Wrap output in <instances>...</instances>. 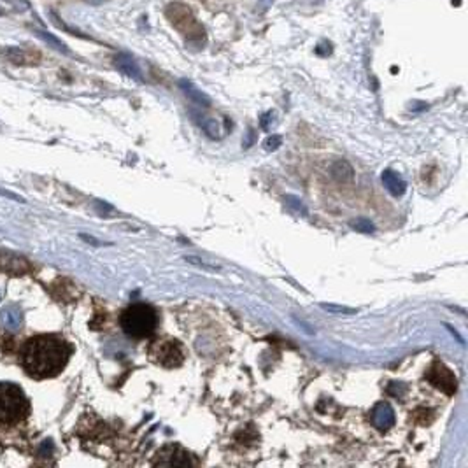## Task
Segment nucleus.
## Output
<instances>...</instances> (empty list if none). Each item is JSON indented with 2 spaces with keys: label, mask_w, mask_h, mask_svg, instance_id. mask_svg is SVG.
Here are the masks:
<instances>
[{
  "label": "nucleus",
  "mask_w": 468,
  "mask_h": 468,
  "mask_svg": "<svg viewBox=\"0 0 468 468\" xmlns=\"http://www.w3.org/2000/svg\"><path fill=\"white\" fill-rule=\"evenodd\" d=\"M71 345L55 335L30 339L23 349V365L34 379H48L60 374L71 358Z\"/></svg>",
  "instance_id": "obj_1"
},
{
  "label": "nucleus",
  "mask_w": 468,
  "mask_h": 468,
  "mask_svg": "<svg viewBox=\"0 0 468 468\" xmlns=\"http://www.w3.org/2000/svg\"><path fill=\"white\" fill-rule=\"evenodd\" d=\"M156 312L151 305L134 304L121 314V328L132 339H146L156 328Z\"/></svg>",
  "instance_id": "obj_2"
},
{
  "label": "nucleus",
  "mask_w": 468,
  "mask_h": 468,
  "mask_svg": "<svg viewBox=\"0 0 468 468\" xmlns=\"http://www.w3.org/2000/svg\"><path fill=\"white\" fill-rule=\"evenodd\" d=\"M30 405L25 393L15 384H0V424H12L21 421L28 414Z\"/></svg>",
  "instance_id": "obj_3"
},
{
  "label": "nucleus",
  "mask_w": 468,
  "mask_h": 468,
  "mask_svg": "<svg viewBox=\"0 0 468 468\" xmlns=\"http://www.w3.org/2000/svg\"><path fill=\"white\" fill-rule=\"evenodd\" d=\"M165 15H167V19L170 21V25L176 26L177 32H181L188 42H191V44L197 42L200 46L204 44V41H206L204 26L197 21L193 12L190 11V8L176 2V4H170L169 8L165 9Z\"/></svg>",
  "instance_id": "obj_4"
},
{
  "label": "nucleus",
  "mask_w": 468,
  "mask_h": 468,
  "mask_svg": "<svg viewBox=\"0 0 468 468\" xmlns=\"http://www.w3.org/2000/svg\"><path fill=\"white\" fill-rule=\"evenodd\" d=\"M426 379L438 390H442L444 393L453 395L456 391V379H454L453 372L444 367L442 363H435L426 374Z\"/></svg>",
  "instance_id": "obj_5"
},
{
  "label": "nucleus",
  "mask_w": 468,
  "mask_h": 468,
  "mask_svg": "<svg viewBox=\"0 0 468 468\" xmlns=\"http://www.w3.org/2000/svg\"><path fill=\"white\" fill-rule=\"evenodd\" d=\"M158 361L163 367H179L183 363V351L172 341H167L158 348Z\"/></svg>",
  "instance_id": "obj_6"
},
{
  "label": "nucleus",
  "mask_w": 468,
  "mask_h": 468,
  "mask_svg": "<svg viewBox=\"0 0 468 468\" xmlns=\"http://www.w3.org/2000/svg\"><path fill=\"white\" fill-rule=\"evenodd\" d=\"M381 181H382V184H384V188H386V190L390 191L393 197H402L405 193V190H407V183H405V179L400 176V174L395 172V170H390V169L382 170Z\"/></svg>",
  "instance_id": "obj_7"
},
{
  "label": "nucleus",
  "mask_w": 468,
  "mask_h": 468,
  "mask_svg": "<svg viewBox=\"0 0 468 468\" xmlns=\"http://www.w3.org/2000/svg\"><path fill=\"white\" fill-rule=\"evenodd\" d=\"M372 421L377 428L381 430H386V428H391L395 424V412L391 408V405L388 404H379L375 405L374 412H372Z\"/></svg>",
  "instance_id": "obj_8"
},
{
  "label": "nucleus",
  "mask_w": 468,
  "mask_h": 468,
  "mask_svg": "<svg viewBox=\"0 0 468 468\" xmlns=\"http://www.w3.org/2000/svg\"><path fill=\"white\" fill-rule=\"evenodd\" d=\"M114 65H116V67L120 69L123 74H127L128 78L135 79V81H143V72H141L139 65H137V62H135L130 55H127V53H120V55H116V58H114Z\"/></svg>",
  "instance_id": "obj_9"
},
{
  "label": "nucleus",
  "mask_w": 468,
  "mask_h": 468,
  "mask_svg": "<svg viewBox=\"0 0 468 468\" xmlns=\"http://www.w3.org/2000/svg\"><path fill=\"white\" fill-rule=\"evenodd\" d=\"M179 87H181V90L184 91V95H186V97L190 98V100L195 102V104L204 105V107H209V105H210V98L207 97V95L204 93L202 90H199V88H197L195 84H193V82H191V81H186V79H181Z\"/></svg>",
  "instance_id": "obj_10"
},
{
  "label": "nucleus",
  "mask_w": 468,
  "mask_h": 468,
  "mask_svg": "<svg viewBox=\"0 0 468 468\" xmlns=\"http://www.w3.org/2000/svg\"><path fill=\"white\" fill-rule=\"evenodd\" d=\"M332 174H334L335 179L342 181V183H344V181H351L352 167L345 160H339L337 163H334V167H332Z\"/></svg>",
  "instance_id": "obj_11"
},
{
  "label": "nucleus",
  "mask_w": 468,
  "mask_h": 468,
  "mask_svg": "<svg viewBox=\"0 0 468 468\" xmlns=\"http://www.w3.org/2000/svg\"><path fill=\"white\" fill-rule=\"evenodd\" d=\"M199 125H200V128H202V130L209 135L210 139H219V137H222V128H219L217 121L213 120V118L202 116L199 120Z\"/></svg>",
  "instance_id": "obj_12"
},
{
  "label": "nucleus",
  "mask_w": 468,
  "mask_h": 468,
  "mask_svg": "<svg viewBox=\"0 0 468 468\" xmlns=\"http://www.w3.org/2000/svg\"><path fill=\"white\" fill-rule=\"evenodd\" d=\"M319 307H321L323 311L328 312V314H337V316H354V314H358V309L348 307V305L325 304V302H321V304H319Z\"/></svg>",
  "instance_id": "obj_13"
},
{
  "label": "nucleus",
  "mask_w": 468,
  "mask_h": 468,
  "mask_svg": "<svg viewBox=\"0 0 468 468\" xmlns=\"http://www.w3.org/2000/svg\"><path fill=\"white\" fill-rule=\"evenodd\" d=\"M349 226L360 233H374L375 230L374 223H372L370 219H367V217H356V219H351V222H349Z\"/></svg>",
  "instance_id": "obj_14"
},
{
  "label": "nucleus",
  "mask_w": 468,
  "mask_h": 468,
  "mask_svg": "<svg viewBox=\"0 0 468 468\" xmlns=\"http://www.w3.org/2000/svg\"><path fill=\"white\" fill-rule=\"evenodd\" d=\"M2 323H4L8 328L16 330L19 326V323H21V314H19L18 311H15V309H6V311L2 312Z\"/></svg>",
  "instance_id": "obj_15"
},
{
  "label": "nucleus",
  "mask_w": 468,
  "mask_h": 468,
  "mask_svg": "<svg viewBox=\"0 0 468 468\" xmlns=\"http://www.w3.org/2000/svg\"><path fill=\"white\" fill-rule=\"evenodd\" d=\"M285 202H286V206L293 210V213L302 214V216H307V207L304 206V202H302L298 197L288 195V197H285Z\"/></svg>",
  "instance_id": "obj_16"
},
{
  "label": "nucleus",
  "mask_w": 468,
  "mask_h": 468,
  "mask_svg": "<svg viewBox=\"0 0 468 468\" xmlns=\"http://www.w3.org/2000/svg\"><path fill=\"white\" fill-rule=\"evenodd\" d=\"M35 34H37L41 39H44V41H48V44H49V46H53V48H57L58 51H62V53H71V51H69L67 46H65L64 42L60 41V39L55 37V35L48 34V32H39V30H35Z\"/></svg>",
  "instance_id": "obj_17"
},
{
  "label": "nucleus",
  "mask_w": 468,
  "mask_h": 468,
  "mask_svg": "<svg viewBox=\"0 0 468 468\" xmlns=\"http://www.w3.org/2000/svg\"><path fill=\"white\" fill-rule=\"evenodd\" d=\"M184 260H186L188 263H193V265L202 267V269H206V270H217V269H219L217 265H213V263H207V262H204V260H199L197 256H186Z\"/></svg>",
  "instance_id": "obj_18"
},
{
  "label": "nucleus",
  "mask_w": 468,
  "mask_h": 468,
  "mask_svg": "<svg viewBox=\"0 0 468 468\" xmlns=\"http://www.w3.org/2000/svg\"><path fill=\"white\" fill-rule=\"evenodd\" d=\"M282 144L281 135H270L269 139L265 141V150L267 151H276Z\"/></svg>",
  "instance_id": "obj_19"
},
{
  "label": "nucleus",
  "mask_w": 468,
  "mask_h": 468,
  "mask_svg": "<svg viewBox=\"0 0 468 468\" xmlns=\"http://www.w3.org/2000/svg\"><path fill=\"white\" fill-rule=\"evenodd\" d=\"M316 53H318V55H321V57H326L328 53H332V48H330L328 42H321V44L316 48Z\"/></svg>",
  "instance_id": "obj_20"
},
{
  "label": "nucleus",
  "mask_w": 468,
  "mask_h": 468,
  "mask_svg": "<svg viewBox=\"0 0 468 468\" xmlns=\"http://www.w3.org/2000/svg\"><path fill=\"white\" fill-rule=\"evenodd\" d=\"M270 121H273L272 111H270V113H267V114H263V116H262V128H263V130H269Z\"/></svg>",
  "instance_id": "obj_21"
},
{
  "label": "nucleus",
  "mask_w": 468,
  "mask_h": 468,
  "mask_svg": "<svg viewBox=\"0 0 468 468\" xmlns=\"http://www.w3.org/2000/svg\"><path fill=\"white\" fill-rule=\"evenodd\" d=\"M255 143V132L249 130V134H247V139L244 141V147H251V144Z\"/></svg>",
  "instance_id": "obj_22"
},
{
  "label": "nucleus",
  "mask_w": 468,
  "mask_h": 468,
  "mask_svg": "<svg viewBox=\"0 0 468 468\" xmlns=\"http://www.w3.org/2000/svg\"><path fill=\"white\" fill-rule=\"evenodd\" d=\"M8 2H11V4H16V8L18 9H25L26 4L23 2V0H8Z\"/></svg>",
  "instance_id": "obj_23"
},
{
  "label": "nucleus",
  "mask_w": 468,
  "mask_h": 468,
  "mask_svg": "<svg viewBox=\"0 0 468 468\" xmlns=\"http://www.w3.org/2000/svg\"><path fill=\"white\" fill-rule=\"evenodd\" d=\"M2 15H4V9H0V16H2Z\"/></svg>",
  "instance_id": "obj_24"
}]
</instances>
